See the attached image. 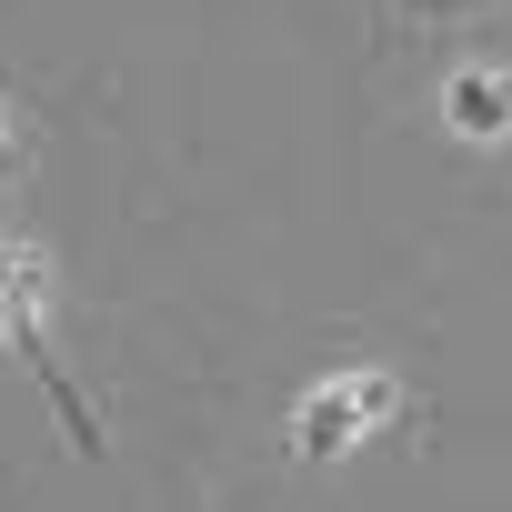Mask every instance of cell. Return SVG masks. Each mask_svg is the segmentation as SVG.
<instances>
[{"instance_id":"obj_1","label":"cell","mask_w":512,"mask_h":512,"mask_svg":"<svg viewBox=\"0 0 512 512\" xmlns=\"http://www.w3.org/2000/svg\"><path fill=\"white\" fill-rule=\"evenodd\" d=\"M0 342H11V352L41 372V392H51V412L71 422V442H81V452H111L101 412L81 402V382H71V362H61L51 322H41V251H31V241H0Z\"/></svg>"},{"instance_id":"obj_2","label":"cell","mask_w":512,"mask_h":512,"mask_svg":"<svg viewBox=\"0 0 512 512\" xmlns=\"http://www.w3.org/2000/svg\"><path fill=\"white\" fill-rule=\"evenodd\" d=\"M392 402H402L392 372H322V382L292 402V452H302V462H332V452H352L372 422H392Z\"/></svg>"},{"instance_id":"obj_3","label":"cell","mask_w":512,"mask_h":512,"mask_svg":"<svg viewBox=\"0 0 512 512\" xmlns=\"http://www.w3.org/2000/svg\"><path fill=\"white\" fill-rule=\"evenodd\" d=\"M442 131L452 141H512V71L502 61L442 71Z\"/></svg>"},{"instance_id":"obj_4","label":"cell","mask_w":512,"mask_h":512,"mask_svg":"<svg viewBox=\"0 0 512 512\" xmlns=\"http://www.w3.org/2000/svg\"><path fill=\"white\" fill-rule=\"evenodd\" d=\"M0 151H11V111H0Z\"/></svg>"}]
</instances>
